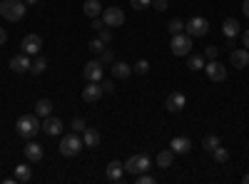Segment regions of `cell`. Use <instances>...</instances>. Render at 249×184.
I'll return each instance as SVG.
<instances>
[{
    "mask_svg": "<svg viewBox=\"0 0 249 184\" xmlns=\"http://www.w3.org/2000/svg\"><path fill=\"white\" fill-rule=\"evenodd\" d=\"M25 0H3L0 3V15H3L5 20H10V23H18V20L25 17Z\"/></svg>",
    "mask_w": 249,
    "mask_h": 184,
    "instance_id": "1",
    "label": "cell"
},
{
    "mask_svg": "<svg viewBox=\"0 0 249 184\" xmlns=\"http://www.w3.org/2000/svg\"><path fill=\"white\" fill-rule=\"evenodd\" d=\"M15 130H18V134L23 139H33L43 127H40V122H37V115H23L15 122Z\"/></svg>",
    "mask_w": 249,
    "mask_h": 184,
    "instance_id": "2",
    "label": "cell"
},
{
    "mask_svg": "<svg viewBox=\"0 0 249 184\" xmlns=\"http://www.w3.org/2000/svg\"><path fill=\"white\" fill-rule=\"evenodd\" d=\"M82 147H85V145H82V137H80L77 132H72V134L62 137V142H60V154H62V157H77Z\"/></svg>",
    "mask_w": 249,
    "mask_h": 184,
    "instance_id": "3",
    "label": "cell"
},
{
    "mask_svg": "<svg viewBox=\"0 0 249 184\" xmlns=\"http://www.w3.org/2000/svg\"><path fill=\"white\" fill-rule=\"evenodd\" d=\"M150 167H152V162H150L147 154H132L127 162H124V172H130V174H142Z\"/></svg>",
    "mask_w": 249,
    "mask_h": 184,
    "instance_id": "4",
    "label": "cell"
},
{
    "mask_svg": "<svg viewBox=\"0 0 249 184\" xmlns=\"http://www.w3.org/2000/svg\"><path fill=\"white\" fill-rule=\"evenodd\" d=\"M184 33L190 35V37H204L207 33H210V23H207V17H192V20H187L184 23Z\"/></svg>",
    "mask_w": 249,
    "mask_h": 184,
    "instance_id": "5",
    "label": "cell"
},
{
    "mask_svg": "<svg viewBox=\"0 0 249 184\" xmlns=\"http://www.w3.org/2000/svg\"><path fill=\"white\" fill-rule=\"evenodd\" d=\"M172 52L177 57H184V55H190L192 52V37L187 35V33H179V35H172V43H170Z\"/></svg>",
    "mask_w": 249,
    "mask_h": 184,
    "instance_id": "6",
    "label": "cell"
},
{
    "mask_svg": "<svg viewBox=\"0 0 249 184\" xmlns=\"http://www.w3.org/2000/svg\"><path fill=\"white\" fill-rule=\"evenodd\" d=\"M102 67H105V65H102L100 60H90V63H85V67H82V77H85L88 83H100L102 72H105Z\"/></svg>",
    "mask_w": 249,
    "mask_h": 184,
    "instance_id": "7",
    "label": "cell"
},
{
    "mask_svg": "<svg viewBox=\"0 0 249 184\" xmlns=\"http://www.w3.org/2000/svg\"><path fill=\"white\" fill-rule=\"evenodd\" d=\"M204 72H207V77H210L212 83H222V80H227V67L219 63V60L204 63Z\"/></svg>",
    "mask_w": 249,
    "mask_h": 184,
    "instance_id": "8",
    "label": "cell"
},
{
    "mask_svg": "<svg viewBox=\"0 0 249 184\" xmlns=\"http://www.w3.org/2000/svg\"><path fill=\"white\" fill-rule=\"evenodd\" d=\"M102 20H105V25L107 28H120V25H124V13H122V8H105L102 10Z\"/></svg>",
    "mask_w": 249,
    "mask_h": 184,
    "instance_id": "9",
    "label": "cell"
},
{
    "mask_svg": "<svg viewBox=\"0 0 249 184\" xmlns=\"http://www.w3.org/2000/svg\"><path fill=\"white\" fill-rule=\"evenodd\" d=\"M105 179L112 182V184H117V182L124 179V165H122V162H117V159L110 162V165L105 167Z\"/></svg>",
    "mask_w": 249,
    "mask_h": 184,
    "instance_id": "10",
    "label": "cell"
},
{
    "mask_svg": "<svg viewBox=\"0 0 249 184\" xmlns=\"http://www.w3.org/2000/svg\"><path fill=\"white\" fill-rule=\"evenodd\" d=\"M20 48H23V52L25 55H37L40 52V48H43V37H40V35H25L23 37V45H20Z\"/></svg>",
    "mask_w": 249,
    "mask_h": 184,
    "instance_id": "11",
    "label": "cell"
},
{
    "mask_svg": "<svg viewBox=\"0 0 249 184\" xmlns=\"http://www.w3.org/2000/svg\"><path fill=\"white\" fill-rule=\"evenodd\" d=\"M230 63H232V67L244 70V67L249 65V50H247V48H237V50H232V55H230Z\"/></svg>",
    "mask_w": 249,
    "mask_h": 184,
    "instance_id": "12",
    "label": "cell"
},
{
    "mask_svg": "<svg viewBox=\"0 0 249 184\" xmlns=\"http://www.w3.org/2000/svg\"><path fill=\"white\" fill-rule=\"evenodd\" d=\"M30 65H33V63H30V55H25V52H23V55H15V57L10 60V70L18 72V75L30 72Z\"/></svg>",
    "mask_w": 249,
    "mask_h": 184,
    "instance_id": "13",
    "label": "cell"
},
{
    "mask_svg": "<svg viewBox=\"0 0 249 184\" xmlns=\"http://www.w3.org/2000/svg\"><path fill=\"white\" fill-rule=\"evenodd\" d=\"M184 105H187V97L182 92H170L167 95V102H164L167 112H179V110H184Z\"/></svg>",
    "mask_w": 249,
    "mask_h": 184,
    "instance_id": "14",
    "label": "cell"
},
{
    "mask_svg": "<svg viewBox=\"0 0 249 184\" xmlns=\"http://www.w3.org/2000/svg\"><path fill=\"white\" fill-rule=\"evenodd\" d=\"M102 92H105V90H102L100 83H88V87L82 90V100H85V102H97L102 97Z\"/></svg>",
    "mask_w": 249,
    "mask_h": 184,
    "instance_id": "15",
    "label": "cell"
},
{
    "mask_svg": "<svg viewBox=\"0 0 249 184\" xmlns=\"http://www.w3.org/2000/svg\"><path fill=\"white\" fill-rule=\"evenodd\" d=\"M40 127H43V132H45V134L57 137V134L62 132V119H57V117H45V122H43Z\"/></svg>",
    "mask_w": 249,
    "mask_h": 184,
    "instance_id": "16",
    "label": "cell"
},
{
    "mask_svg": "<svg viewBox=\"0 0 249 184\" xmlns=\"http://www.w3.org/2000/svg\"><path fill=\"white\" fill-rule=\"evenodd\" d=\"M222 33H224L227 40H234L239 35V20L237 17H227L224 23H222Z\"/></svg>",
    "mask_w": 249,
    "mask_h": 184,
    "instance_id": "17",
    "label": "cell"
},
{
    "mask_svg": "<svg viewBox=\"0 0 249 184\" xmlns=\"http://www.w3.org/2000/svg\"><path fill=\"white\" fill-rule=\"evenodd\" d=\"M170 150L175 152V154H187L192 150V142L187 139V137H175L172 142H170Z\"/></svg>",
    "mask_w": 249,
    "mask_h": 184,
    "instance_id": "18",
    "label": "cell"
},
{
    "mask_svg": "<svg viewBox=\"0 0 249 184\" xmlns=\"http://www.w3.org/2000/svg\"><path fill=\"white\" fill-rule=\"evenodd\" d=\"M25 159L28 162H40V159H43V145H37V142H28V145H25Z\"/></svg>",
    "mask_w": 249,
    "mask_h": 184,
    "instance_id": "19",
    "label": "cell"
},
{
    "mask_svg": "<svg viewBox=\"0 0 249 184\" xmlns=\"http://www.w3.org/2000/svg\"><path fill=\"white\" fill-rule=\"evenodd\" d=\"M100 139H102V137H100V132H97V130L85 127V132H82V145L92 150V147H97V145H100Z\"/></svg>",
    "mask_w": 249,
    "mask_h": 184,
    "instance_id": "20",
    "label": "cell"
},
{
    "mask_svg": "<svg viewBox=\"0 0 249 184\" xmlns=\"http://www.w3.org/2000/svg\"><path fill=\"white\" fill-rule=\"evenodd\" d=\"M102 10L105 8L100 5V0H85V5H82V13H85L88 17H100Z\"/></svg>",
    "mask_w": 249,
    "mask_h": 184,
    "instance_id": "21",
    "label": "cell"
},
{
    "mask_svg": "<svg viewBox=\"0 0 249 184\" xmlns=\"http://www.w3.org/2000/svg\"><path fill=\"white\" fill-rule=\"evenodd\" d=\"M50 112H53V102L50 100H37L35 102V115L37 117L45 119V117H50Z\"/></svg>",
    "mask_w": 249,
    "mask_h": 184,
    "instance_id": "22",
    "label": "cell"
},
{
    "mask_svg": "<svg viewBox=\"0 0 249 184\" xmlns=\"http://www.w3.org/2000/svg\"><path fill=\"white\" fill-rule=\"evenodd\" d=\"M172 159H175V152H172V150H162V152L157 154V167H160V169L172 167Z\"/></svg>",
    "mask_w": 249,
    "mask_h": 184,
    "instance_id": "23",
    "label": "cell"
},
{
    "mask_svg": "<svg viewBox=\"0 0 249 184\" xmlns=\"http://www.w3.org/2000/svg\"><path fill=\"white\" fill-rule=\"evenodd\" d=\"M112 75L120 77V80L130 77L132 75V65H127V63H112Z\"/></svg>",
    "mask_w": 249,
    "mask_h": 184,
    "instance_id": "24",
    "label": "cell"
},
{
    "mask_svg": "<svg viewBox=\"0 0 249 184\" xmlns=\"http://www.w3.org/2000/svg\"><path fill=\"white\" fill-rule=\"evenodd\" d=\"M219 145H222V142H219V137H217V134H207V137L202 139V147H204V152H214Z\"/></svg>",
    "mask_w": 249,
    "mask_h": 184,
    "instance_id": "25",
    "label": "cell"
},
{
    "mask_svg": "<svg viewBox=\"0 0 249 184\" xmlns=\"http://www.w3.org/2000/svg\"><path fill=\"white\" fill-rule=\"evenodd\" d=\"M30 177H33V172H30L28 165H18L15 167V182H30Z\"/></svg>",
    "mask_w": 249,
    "mask_h": 184,
    "instance_id": "26",
    "label": "cell"
},
{
    "mask_svg": "<svg viewBox=\"0 0 249 184\" xmlns=\"http://www.w3.org/2000/svg\"><path fill=\"white\" fill-rule=\"evenodd\" d=\"M45 70H48V60H45V57H37L35 63L30 65V72H33V75H43Z\"/></svg>",
    "mask_w": 249,
    "mask_h": 184,
    "instance_id": "27",
    "label": "cell"
},
{
    "mask_svg": "<svg viewBox=\"0 0 249 184\" xmlns=\"http://www.w3.org/2000/svg\"><path fill=\"white\" fill-rule=\"evenodd\" d=\"M212 157H214L217 165H224V162H230V152H227V147H222V145L212 152Z\"/></svg>",
    "mask_w": 249,
    "mask_h": 184,
    "instance_id": "28",
    "label": "cell"
},
{
    "mask_svg": "<svg viewBox=\"0 0 249 184\" xmlns=\"http://www.w3.org/2000/svg\"><path fill=\"white\" fill-rule=\"evenodd\" d=\"M187 67H190V70H202L204 67V57L202 55H190V60H187Z\"/></svg>",
    "mask_w": 249,
    "mask_h": 184,
    "instance_id": "29",
    "label": "cell"
},
{
    "mask_svg": "<svg viewBox=\"0 0 249 184\" xmlns=\"http://www.w3.org/2000/svg\"><path fill=\"white\" fill-rule=\"evenodd\" d=\"M167 30H170V35H179V33H184V23H182L179 17H172L170 25H167Z\"/></svg>",
    "mask_w": 249,
    "mask_h": 184,
    "instance_id": "30",
    "label": "cell"
},
{
    "mask_svg": "<svg viewBox=\"0 0 249 184\" xmlns=\"http://www.w3.org/2000/svg\"><path fill=\"white\" fill-rule=\"evenodd\" d=\"M88 50H90V52H95V55H100L102 50H105V43H102L100 37H95V40H90V43H88Z\"/></svg>",
    "mask_w": 249,
    "mask_h": 184,
    "instance_id": "31",
    "label": "cell"
},
{
    "mask_svg": "<svg viewBox=\"0 0 249 184\" xmlns=\"http://www.w3.org/2000/svg\"><path fill=\"white\" fill-rule=\"evenodd\" d=\"M147 70H150L147 60H137V63L132 65V72H137V75H147Z\"/></svg>",
    "mask_w": 249,
    "mask_h": 184,
    "instance_id": "32",
    "label": "cell"
},
{
    "mask_svg": "<svg viewBox=\"0 0 249 184\" xmlns=\"http://www.w3.org/2000/svg\"><path fill=\"white\" fill-rule=\"evenodd\" d=\"M100 63H102V65H112V63H115V52L105 48V50L100 52Z\"/></svg>",
    "mask_w": 249,
    "mask_h": 184,
    "instance_id": "33",
    "label": "cell"
},
{
    "mask_svg": "<svg viewBox=\"0 0 249 184\" xmlns=\"http://www.w3.org/2000/svg\"><path fill=\"white\" fill-rule=\"evenodd\" d=\"M97 37H100L102 43L107 45V43H112V30H107V25H105V28H102V30H97Z\"/></svg>",
    "mask_w": 249,
    "mask_h": 184,
    "instance_id": "34",
    "label": "cell"
},
{
    "mask_svg": "<svg viewBox=\"0 0 249 184\" xmlns=\"http://www.w3.org/2000/svg\"><path fill=\"white\" fill-rule=\"evenodd\" d=\"M217 55H219V48L217 45H207L204 48V57L207 60H217Z\"/></svg>",
    "mask_w": 249,
    "mask_h": 184,
    "instance_id": "35",
    "label": "cell"
},
{
    "mask_svg": "<svg viewBox=\"0 0 249 184\" xmlns=\"http://www.w3.org/2000/svg\"><path fill=\"white\" fill-rule=\"evenodd\" d=\"M70 127H72V132H77V134H80V132H85V127H88V125H85V119H80V117H75Z\"/></svg>",
    "mask_w": 249,
    "mask_h": 184,
    "instance_id": "36",
    "label": "cell"
},
{
    "mask_svg": "<svg viewBox=\"0 0 249 184\" xmlns=\"http://www.w3.org/2000/svg\"><path fill=\"white\" fill-rule=\"evenodd\" d=\"M137 184H155V177L147 174V172H142V174H137Z\"/></svg>",
    "mask_w": 249,
    "mask_h": 184,
    "instance_id": "37",
    "label": "cell"
},
{
    "mask_svg": "<svg viewBox=\"0 0 249 184\" xmlns=\"http://www.w3.org/2000/svg\"><path fill=\"white\" fill-rule=\"evenodd\" d=\"M130 3H132L135 10H142V8H150V5H152V0H130Z\"/></svg>",
    "mask_w": 249,
    "mask_h": 184,
    "instance_id": "38",
    "label": "cell"
},
{
    "mask_svg": "<svg viewBox=\"0 0 249 184\" xmlns=\"http://www.w3.org/2000/svg\"><path fill=\"white\" fill-rule=\"evenodd\" d=\"M152 8L157 13H164V10H167V0H152Z\"/></svg>",
    "mask_w": 249,
    "mask_h": 184,
    "instance_id": "39",
    "label": "cell"
},
{
    "mask_svg": "<svg viewBox=\"0 0 249 184\" xmlns=\"http://www.w3.org/2000/svg\"><path fill=\"white\" fill-rule=\"evenodd\" d=\"M92 28L95 30H102V28H105V20H102V17H92Z\"/></svg>",
    "mask_w": 249,
    "mask_h": 184,
    "instance_id": "40",
    "label": "cell"
},
{
    "mask_svg": "<svg viewBox=\"0 0 249 184\" xmlns=\"http://www.w3.org/2000/svg\"><path fill=\"white\" fill-rule=\"evenodd\" d=\"M102 90H105V92H115V85H112V80H105V83H102Z\"/></svg>",
    "mask_w": 249,
    "mask_h": 184,
    "instance_id": "41",
    "label": "cell"
},
{
    "mask_svg": "<svg viewBox=\"0 0 249 184\" xmlns=\"http://www.w3.org/2000/svg\"><path fill=\"white\" fill-rule=\"evenodd\" d=\"M8 43V33H5V28H0V45H5Z\"/></svg>",
    "mask_w": 249,
    "mask_h": 184,
    "instance_id": "42",
    "label": "cell"
},
{
    "mask_svg": "<svg viewBox=\"0 0 249 184\" xmlns=\"http://www.w3.org/2000/svg\"><path fill=\"white\" fill-rule=\"evenodd\" d=\"M244 48L249 50V30H244Z\"/></svg>",
    "mask_w": 249,
    "mask_h": 184,
    "instance_id": "43",
    "label": "cell"
},
{
    "mask_svg": "<svg viewBox=\"0 0 249 184\" xmlns=\"http://www.w3.org/2000/svg\"><path fill=\"white\" fill-rule=\"evenodd\" d=\"M242 10H244V15L249 17V0H244V5H242Z\"/></svg>",
    "mask_w": 249,
    "mask_h": 184,
    "instance_id": "44",
    "label": "cell"
},
{
    "mask_svg": "<svg viewBox=\"0 0 249 184\" xmlns=\"http://www.w3.org/2000/svg\"><path fill=\"white\" fill-rule=\"evenodd\" d=\"M242 182H244V184H249V172H247V174L242 177Z\"/></svg>",
    "mask_w": 249,
    "mask_h": 184,
    "instance_id": "45",
    "label": "cell"
},
{
    "mask_svg": "<svg viewBox=\"0 0 249 184\" xmlns=\"http://www.w3.org/2000/svg\"><path fill=\"white\" fill-rule=\"evenodd\" d=\"M37 3V0H25V5H35Z\"/></svg>",
    "mask_w": 249,
    "mask_h": 184,
    "instance_id": "46",
    "label": "cell"
}]
</instances>
